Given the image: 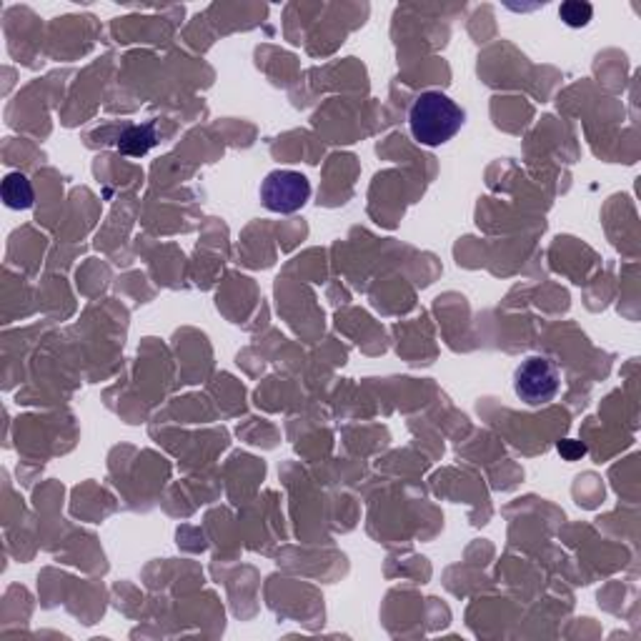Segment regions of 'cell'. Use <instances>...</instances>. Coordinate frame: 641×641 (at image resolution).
<instances>
[{"instance_id":"2","label":"cell","mask_w":641,"mask_h":641,"mask_svg":"<svg viewBox=\"0 0 641 641\" xmlns=\"http://www.w3.org/2000/svg\"><path fill=\"white\" fill-rule=\"evenodd\" d=\"M561 388V376L556 363L547 356H531L521 361L513 373V391L529 406H544L554 401Z\"/></svg>"},{"instance_id":"3","label":"cell","mask_w":641,"mask_h":641,"mask_svg":"<svg viewBox=\"0 0 641 641\" xmlns=\"http://www.w3.org/2000/svg\"><path fill=\"white\" fill-rule=\"evenodd\" d=\"M311 199V183L298 171H271L261 183V203L273 213H296Z\"/></svg>"},{"instance_id":"6","label":"cell","mask_w":641,"mask_h":641,"mask_svg":"<svg viewBox=\"0 0 641 641\" xmlns=\"http://www.w3.org/2000/svg\"><path fill=\"white\" fill-rule=\"evenodd\" d=\"M559 15L561 21L569 25V28H583V25H589V21H592L594 8H592V3H586V0H566V3H561Z\"/></svg>"},{"instance_id":"7","label":"cell","mask_w":641,"mask_h":641,"mask_svg":"<svg viewBox=\"0 0 641 641\" xmlns=\"http://www.w3.org/2000/svg\"><path fill=\"white\" fill-rule=\"evenodd\" d=\"M559 454L566 458V461H576L586 454V446L579 441H561L559 443Z\"/></svg>"},{"instance_id":"4","label":"cell","mask_w":641,"mask_h":641,"mask_svg":"<svg viewBox=\"0 0 641 641\" xmlns=\"http://www.w3.org/2000/svg\"><path fill=\"white\" fill-rule=\"evenodd\" d=\"M156 126L153 123H146V126H130L120 133L118 138V151L123 156H133V158H140L146 153L151 151L156 146Z\"/></svg>"},{"instance_id":"5","label":"cell","mask_w":641,"mask_h":641,"mask_svg":"<svg viewBox=\"0 0 641 641\" xmlns=\"http://www.w3.org/2000/svg\"><path fill=\"white\" fill-rule=\"evenodd\" d=\"M0 193H3L5 206L13 210H25L33 206V186H31V181L23 174L5 175V181L0 186Z\"/></svg>"},{"instance_id":"1","label":"cell","mask_w":641,"mask_h":641,"mask_svg":"<svg viewBox=\"0 0 641 641\" xmlns=\"http://www.w3.org/2000/svg\"><path fill=\"white\" fill-rule=\"evenodd\" d=\"M467 120V113L461 105H456L449 95L441 91H426L421 93L411 111H408V126L411 136L421 146H443L454 138Z\"/></svg>"}]
</instances>
